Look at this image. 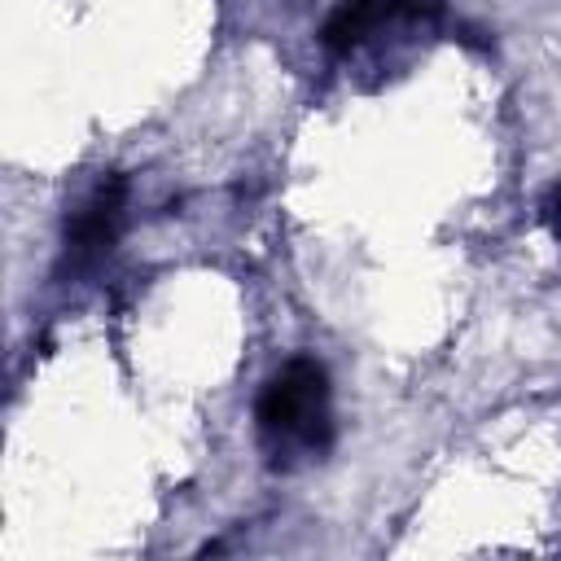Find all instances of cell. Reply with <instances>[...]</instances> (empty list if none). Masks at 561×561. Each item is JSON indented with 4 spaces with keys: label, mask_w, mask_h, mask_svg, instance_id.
Returning <instances> with one entry per match:
<instances>
[{
    "label": "cell",
    "mask_w": 561,
    "mask_h": 561,
    "mask_svg": "<svg viewBox=\"0 0 561 561\" xmlns=\"http://www.w3.org/2000/svg\"><path fill=\"white\" fill-rule=\"evenodd\" d=\"M259 434L272 451L302 447L324 451L333 438V412H329V377L316 359H289L280 373L267 377L259 403H254Z\"/></svg>",
    "instance_id": "obj_1"
},
{
    "label": "cell",
    "mask_w": 561,
    "mask_h": 561,
    "mask_svg": "<svg viewBox=\"0 0 561 561\" xmlns=\"http://www.w3.org/2000/svg\"><path fill=\"white\" fill-rule=\"evenodd\" d=\"M123 206H127V180L105 175L79 202V210L66 219V267L88 272L114 250V241L123 232Z\"/></svg>",
    "instance_id": "obj_2"
},
{
    "label": "cell",
    "mask_w": 561,
    "mask_h": 561,
    "mask_svg": "<svg viewBox=\"0 0 561 561\" xmlns=\"http://www.w3.org/2000/svg\"><path fill=\"white\" fill-rule=\"evenodd\" d=\"M548 228H552V237L561 241V184H557V193L548 197Z\"/></svg>",
    "instance_id": "obj_3"
}]
</instances>
